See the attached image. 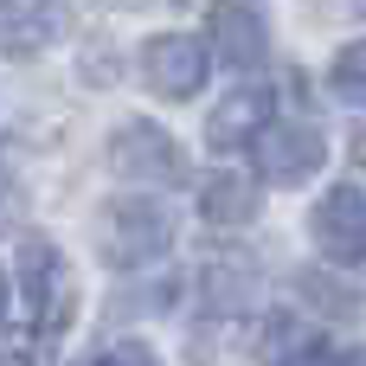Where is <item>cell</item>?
Listing matches in <instances>:
<instances>
[{
    "label": "cell",
    "instance_id": "277c9868",
    "mask_svg": "<svg viewBox=\"0 0 366 366\" xmlns=\"http://www.w3.org/2000/svg\"><path fill=\"white\" fill-rule=\"evenodd\" d=\"M109 167L122 174V180H180V142L167 135V129H154V122H122L116 135H109Z\"/></svg>",
    "mask_w": 366,
    "mask_h": 366
},
{
    "label": "cell",
    "instance_id": "2e32d148",
    "mask_svg": "<svg viewBox=\"0 0 366 366\" xmlns=\"http://www.w3.org/2000/svg\"><path fill=\"white\" fill-rule=\"evenodd\" d=\"M6 212H13V193H6V180H0V232H6Z\"/></svg>",
    "mask_w": 366,
    "mask_h": 366
},
{
    "label": "cell",
    "instance_id": "52a82bcc",
    "mask_svg": "<svg viewBox=\"0 0 366 366\" xmlns=\"http://www.w3.org/2000/svg\"><path fill=\"white\" fill-rule=\"evenodd\" d=\"M212 45L232 71H257L264 51H270V32H264V13L251 0H212Z\"/></svg>",
    "mask_w": 366,
    "mask_h": 366
},
{
    "label": "cell",
    "instance_id": "d6986e66",
    "mask_svg": "<svg viewBox=\"0 0 366 366\" xmlns=\"http://www.w3.org/2000/svg\"><path fill=\"white\" fill-rule=\"evenodd\" d=\"M0 315H6V277H0Z\"/></svg>",
    "mask_w": 366,
    "mask_h": 366
},
{
    "label": "cell",
    "instance_id": "7a4b0ae2",
    "mask_svg": "<svg viewBox=\"0 0 366 366\" xmlns=\"http://www.w3.org/2000/svg\"><path fill=\"white\" fill-rule=\"evenodd\" d=\"M167 244H174L167 206H154V199H116V206L103 212V257H109L116 270L154 264Z\"/></svg>",
    "mask_w": 366,
    "mask_h": 366
},
{
    "label": "cell",
    "instance_id": "8992f818",
    "mask_svg": "<svg viewBox=\"0 0 366 366\" xmlns=\"http://www.w3.org/2000/svg\"><path fill=\"white\" fill-rule=\"evenodd\" d=\"M309 232H315V244H322L335 264H366V199L354 187H335V193L315 206Z\"/></svg>",
    "mask_w": 366,
    "mask_h": 366
},
{
    "label": "cell",
    "instance_id": "7c38bea8",
    "mask_svg": "<svg viewBox=\"0 0 366 366\" xmlns=\"http://www.w3.org/2000/svg\"><path fill=\"white\" fill-rule=\"evenodd\" d=\"M45 39H51V32H45L39 13H19L13 0H0V58H32Z\"/></svg>",
    "mask_w": 366,
    "mask_h": 366
},
{
    "label": "cell",
    "instance_id": "4fadbf2b",
    "mask_svg": "<svg viewBox=\"0 0 366 366\" xmlns=\"http://www.w3.org/2000/svg\"><path fill=\"white\" fill-rule=\"evenodd\" d=\"M335 90H341L347 103H366V39L335 58Z\"/></svg>",
    "mask_w": 366,
    "mask_h": 366
},
{
    "label": "cell",
    "instance_id": "9a60e30c",
    "mask_svg": "<svg viewBox=\"0 0 366 366\" xmlns=\"http://www.w3.org/2000/svg\"><path fill=\"white\" fill-rule=\"evenodd\" d=\"M84 366H154V354H148L142 341H116V347H103V354H90Z\"/></svg>",
    "mask_w": 366,
    "mask_h": 366
},
{
    "label": "cell",
    "instance_id": "ac0fdd59",
    "mask_svg": "<svg viewBox=\"0 0 366 366\" xmlns=\"http://www.w3.org/2000/svg\"><path fill=\"white\" fill-rule=\"evenodd\" d=\"M335 366H366V354H341V360H335Z\"/></svg>",
    "mask_w": 366,
    "mask_h": 366
},
{
    "label": "cell",
    "instance_id": "ffe728a7",
    "mask_svg": "<svg viewBox=\"0 0 366 366\" xmlns=\"http://www.w3.org/2000/svg\"><path fill=\"white\" fill-rule=\"evenodd\" d=\"M360 6H366V0H360Z\"/></svg>",
    "mask_w": 366,
    "mask_h": 366
},
{
    "label": "cell",
    "instance_id": "5b68a950",
    "mask_svg": "<svg viewBox=\"0 0 366 366\" xmlns=\"http://www.w3.org/2000/svg\"><path fill=\"white\" fill-rule=\"evenodd\" d=\"M322 154H328V142H322V129H309V122H270V129L257 135L264 180H283V187L309 180V174L322 167Z\"/></svg>",
    "mask_w": 366,
    "mask_h": 366
},
{
    "label": "cell",
    "instance_id": "9c48e42d",
    "mask_svg": "<svg viewBox=\"0 0 366 366\" xmlns=\"http://www.w3.org/2000/svg\"><path fill=\"white\" fill-rule=\"evenodd\" d=\"M257 354H264V366H335L328 335H309V328L290 322V315H270V322H264Z\"/></svg>",
    "mask_w": 366,
    "mask_h": 366
},
{
    "label": "cell",
    "instance_id": "3957f363",
    "mask_svg": "<svg viewBox=\"0 0 366 366\" xmlns=\"http://www.w3.org/2000/svg\"><path fill=\"white\" fill-rule=\"evenodd\" d=\"M206 45L193 39V32H161V39H148L142 45V77H148V90L154 97H167V103H187V97H199V84H206Z\"/></svg>",
    "mask_w": 366,
    "mask_h": 366
},
{
    "label": "cell",
    "instance_id": "e0dca14e",
    "mask_svg": "<svg viewBox=\"0 0 366 366\" xmlns=\"http://www.w3.org/2000/svg\"><path fill=\"white\" fill-rule=\"evenodd\" d=\"M354 161H360V167H366V129H360V135H354Z\"/></svg>",
    "mask_w": 366,
    "mask_h": 366
},
{
    "label": "cell",
    "instance_id": "5bb4252c",
    "mask_svg": "<svg viewBox=\"0 0 366 366\" xmlns=\"http://www.w3.org/2000/svg\"><path fill=\"white\" fill-rule=\"evenodd\" d=\"M0 366H51V335H32V341L0 347Z\"/></svg>",
    "mask_w": 366,
    "mask_h": 366
},
{
    "label": "cell",
    "instance_id": "ba28073f",
    "mask_svg": "<svg viewBox=\"0 0 366 366\" xmlns=\"http://www.w3.org/2000/svg\"><path fill=\"white\" fill-rule=\"evenodd\" d=\"M264 129H270V90L244 84V90H232V97L212 109L206 142H212V148H244V142H257Z\"/></svg>",
    "mask_w": 366,
    "mask_h": 366
},
{
    "label": "cell",
    "instance_id": "8fae6325",
    "mask_svg": "<svg viewBox=\"0 0 366 366\" xmlns=\"http://www.w3.org/2000/svg\"><path fill=\"white\" fill-rule=\"evenodd\" d=\"M296 296H302V302H315L328 322H354V315H360V296H354L347 283L322 277V270H302V277H296Z\"/></svg>",
    "mask_w": 366,
    "mask_h": 366
},
{
    "label": "cell",
    "instance_id": "30bf717a",
    "mask_svg": "<svg viewBox=\"0 0 366 366\" xmlns=\"http://www.w3.org/2000/svg\"><path fill=\"white\" fill-rule=\"evenodd\" d=\"M257 206H264V193H257V180H244V174H206L199 180V212L212 219V225H251L257 219Z\"/></svg>",
    "mask_w": 366,
    "mask_h": 366
},
{
    "label": "cell",
    "instance_id": "6da1fadb",
    "mask_svg": "<svg viewBox=\"0 0 366 366\" xmlns=\"http://www.w3.org/2000/svg\"><path fill=\"white\" fill-rule=\"evenodd\" d=\"M19 296H26V322L39 335H64L77 296H71V270H64L51 238H26L19 244Z\"/></svg>",
    "mask_w": 366,
    "mask_h": 366
}]
</instances>
